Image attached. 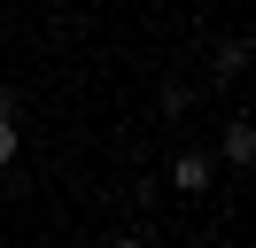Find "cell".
Here are the masks:
<instances>
[{
  "label": "cell",
  "mask_w": 256,
  "mask_h": 248,
  "mask_svg": "<svg viewBox=\"0 0 256 248\" xmlns=\"http://www.w3.org/2000/svg\"><path fill=\"white\" fill-rule=\"evenodd\" d=\"M171 178H178V194H202V186H210V155H202V148H186V155L171 163Z\"/></svg>",
  "instance_id": "1"
},
{
  "label": "cell",
  "mask_w": 256,
  "mask_h": 248,
  "mask_svg": "<svg viewBox=\"0 0 256 248\" xmlns=\"http://www.w3.org/2000/svg\"><path fill=\"white\" fill-rule=\"evenodd\" d=\"M225 155H233V163H248V155H256V132H248V124H225Z\"/></svg>",
  "instance_id": "2"
},
{
  "label": "cell",
  "mask_w": 256,
  "mask_h": 248,
  "mask_svg": "<svg viewBox=\"0 0 256 248\" xmlns=\"http://www.w3.org/2000/svg\"><path fill=\"white\" fill-rule=\"evenodd\" d=\"M240 62H248V39H225V54H218V78H240Z\"/></svg>",
  "instance_id": "3"
},
{
  "label": "cell",
  "mask_w": 256,
  "mask_h": 248,
  "mask_svg": "<svg viewBox=\"0 0 256 248\" xmlns=\"http://www.w3.org/2000/svg\"><path fill=\"white\" fill-rule=\"evenodd\" d=\"M16 148H24V140H16V116H0V163H16Z\"/></svg>",
  "instance_id": "4"
},
{
  "label": "cell",
  "mask_w": 256,
  "mask_h": 248,
  "mask_svg": "<svg viewBox=\"0 0 256 248\" xmlns=\"http://www.w3.org/2000/svg\"><path fill=\"white\" fill-rule=\"evenodd\" d=\"M0 116H16V86H0Z\"/></svg>",
  "instance_id": "5"
},
{
  "label": "cell",
  "mask_w": 256,
  "mask_h": 248,
  "mask_svg": "<svg viewBox=\"0 0 256 248\" xmlns=\"http://www.w3.org/2000/svg\"><path fill=\"white\" fill-rule=\"evenodd\" d=\"M109 248H140V240H109Z\"/></svg>",
  "instance_id": "6"
}]
</instances>
